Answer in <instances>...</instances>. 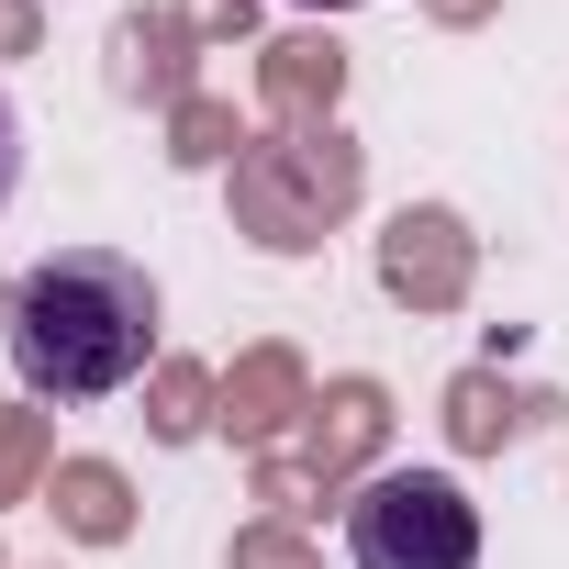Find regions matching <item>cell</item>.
Returning a JSON list of instances; mask_svg holds the SVG:
<instances>
[{
    "mask_svg": "<svg viewBox=\"0 0 569 569\" xmlns=\"http://www.w3.org/2000/svg\"><path fill=\"white\" fill-rule=\"evenodd\" d=\"M12 168H23V123H12V101H0V201H12Z\"/></svg>",
    "mask_w": 569,
    "mask_h": 569,
    "instance_id": "obj_14",
    "label": "cell"
},
{
    "mask_svg": "<svg viewBox=\"0 0 569 569\" xmlns=\"http://www.w3.org/2000/svg\"><path fill=\"white\" fill-rule=\"evenodd\" d=\"M157 402H168V413H157V436H190V425H201V380H190V369H168V380H157Z\"/></svg>",
    "mask_w": 569,
    "mask_h": 569,
    "instance_id": "obj_11",
    "label": "cell"
},
{
    "mask_svg": "<svg viewBox=\"0 0 569 569\" xmlns=\"http://www.w3.org/2000/svg\"><path fill=\"white\" fill-rule=\"evenodd\" d=\"M23 34H34V23H23V0H0V46H23Z\"/></svg>",
    "mask_w": 569,
    "mask_h": 569,
    "instance_id": "obj_16",
    "label": "cell"
},
{
    "mask_svg": "<svg viewBox=\"0 0 569 569\" xmlns=\"http://www.w3.org/2000/svg\"><path fill=\"white\" fill-rule=\"evenodd\" d=\"M234 402H246L234 425H246V436H268V425H279V402H291V369H279V358H257V369L234 380Z\"/></svg>",
    "mask_w": 569,
    "mask_h": 569,
    "instance_id": "obj_10",
    "label": "cell"
},
{
    "mask_svg": "<svg viewBox=\"0 0 569 569\" xmlns=\"http://www.w3.org/2000/svg\"><path fill=\"white\" fill-rule=\"evenodd\" d=\"M268 101L279 112H325L336 101V46H268Z\"/></svg>",
    "mask_w": 569,
    "mask_h": 569,
    "instance_id": "obj_5",
    "label": "cell"
},
{
    "mask_svg": "<svg viewBox=\"0 0 569 569\" xmlns=\"http://www.w3.org/2000/svg\"><path fill=\"white\" fill-rule=\"evenodd\" d=\"M0 336H12V369L34 402H101V391L146 380V358H157V279L112 246H57L46 268L12 279Z\"/></svg>",
    "mask_w": 569,
    "mask_h": 569,
    "instance_id": "obj_1",
    "label": "cell"
},
{
    "mask_svg": "<svg viewBox=\"0 0 569 569\" xmlns=\"http://www.w3.org/2000/svg\"><path fill=\"white\" fill-rule=\"evenodd\" d=\"M347 558L358 569H480V513L447 469H380L347 502Z\"/></svg>",
    "mask_w": 569,
    "mask_h": 569,
    "instance_id": "obj_2",
    "label": "cell"
},
{
    "mask_svg": "<svg viewBox=\"0 0 569 569\" xmlns=\"http://www.w3.org/2000/svg\"><path fill=\"white\" fill-rule=\"evenodd\" d=\"M302 12H358V0H302Z\"/></svg>",
    "mask_w": 569,
    "mask_h": 569,
    "instance_id": "obj_17",
    "label": "cell"
},
{
    "mask_svg": "<svg viewBox=\"0 0 569 569\" xmlns=\"http://www.w3.org/2000/svg\"><path fill=\"white\" fill-rule=\"evenodd\" d=\"M179 134H190L179 157H223V112H179Z\"/></svg>",
    "mask_w": 569,
    "mask_h": 569,
    "instance_id": "obj_13",
    "label": "cell"
},
{
    "mask_svg": "<svg viewBox=\"0 0 569 569\" xmlns=\"http://www.w3.org/2000/svg\"><path fill=\"white\" fill-rule=\"evenodd\" d=\"M513 425H525V402H513V391H491L480 369H469V380L447 391V436H458V447H502Z\"/></svg>",
    "mask_w": 569,
    "mask_h": 569,
    "instance_id": "obj_6",
    "label": "cell"
},
{
    "mask_svg": "<svg viewBox=\"0 0 569 569\" xmlns=\"http://www.w3.org/2000/svg\"><path fill=\"white\" fill-rule=\"evenodd\" d=\"M347 190H358V157H347L336 134L257 146V157L234 168V201H246V234H257V246H313L325 212H347Z\"/></svg>",
    "mask_w": 569,
    "mask_h": 569,
    "instance_id": "obj_3",
    "label": "cell"
},
{
    "mask_svg": "<svg viewBox=\"0 0 569 569\" xmlns=\"http://www.w3.org/2000/svg\"><path fill=\"white\" fill-rule=\"evenodd\" d=\"M234 569H302V547H291V536H246Z\"/></svg>",
    "mask_w": 569,
    "mask_h": 569,
    "instance_id": "obj_12",
    "label": "cell"
},
{
    "mask_svg": "<svg viewBox=\"0 0 569 569\" xmlns=\"http://www.w3.org/2000/svg\"><path fill=\"white\" fill-rule=\"evenodd\" d=\"M380 279H391L402 302H458V279H469L458 223H447V212H402V223H391V246H380Z\"/></svg>",
    "mask_w": 569,
    "mask_h": 569,
    "instance_id": "obj_4",
    "label": "cell"
},
{
    "mask_svg": "<svg viewBox=\"0 0 569 569\" xmlns=\"http://www.w3.org/2000/svg\"><path fill=\"white\" fill-rule=\"evenodd\" d=\"M57 513L79 536H123V480L112 469H57Z\"/></svg>",
    "mask_w": 569,
    "mask_h": 569,
    "instance_id": "obj_8",
    "label": "cell"
},
{
    "mask_svg": "<svg viewBox=\"0 0 569 569\" xmlns=\"http://www.w3.org/2000/svg\"><path fill=\"white\" fill-rule=\"evenodd\" d=\"M369 436H380V391H369V380H347V391H336V436H313V458H325V469H347Z\"/></svg>",
    "mask_w": 569,
    "mask_h": 569,
    "instance_id": "obj_9",
    "label": "cell"
},
{
    "mask_svg": "<svg viewBox=\"0 0 569 569\" xmlns=\"http://www.w3.org/2000/svg\"><path fill=\"white\" fill-rule=\"evenodd\" d=\"M112 57H123V90H157V101L179 90V68H168V57H179V23H123Z\"/></svg>",
    "mask_w": 569,
    "mask_h": 569,
    "instance_id": "obj_7",
    "label": "cell"
},
{
    "mask_svg": "<svg viewBox=\"0 0 569 569\" xmlns=\"http://www.w3.org/2000/svg\"><path fill=\"white\" fill-rule=\"evenodd\" d=\"M23 458H34V436H23V425H0V480H12Z\"/></svg>",
    "mask_w": 569,
    "mask_h": 569,
    "instance_id": "obj_15",
    "label": "cell"
}]
</instances>
